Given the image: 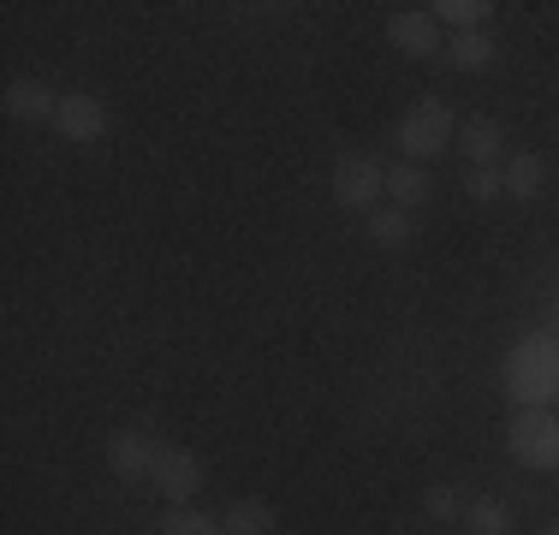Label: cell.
I'll use <instances>...</instances> for the list:
<instances>
[{
  "instance_id": "6da1fadb",
  "label": "cell",
  "mask_w": 559,
  "mask_h": 535,
  "mask_svg": "<svg viewBox=\"0 0 559 535\" xmlns=\"http://www.w3.org/2000/svg\"><path fill=\"white\" fill-rule=\"evenodd\" d=\"M399 150H405L411 160H429V155H441L452 138H459V119H452V107L441 102V96H423L417 107H405V119H399Z\"/></svg>"
},
{
  "instance_id": "7a4b0ae2",
  "label": "cell",
  "mask_w": 559,
  "mask_h": 535,
  "mask_svg": "<svg viewBox=\"0 0 559 535\" xmlns=\"http://www.w3.org/2000/svg\"><path fill=\"white\" fill-rule=\"evenodd\" d=\"M381 197H388V167L369 150H345L334 160V203L352 214H376Z\"/></svg>"
},
{
  "instance_id": "3957f363",
  "label": "cell",
  "mask_w": 559,
  "mask_h": 535,
  "mask_svg": "<svg viewBox=\"0 0 559 535\" xmlns=\"http://www.w3.org/2000/svg\"><path fill=\"white\" fill-rule=\"evenodd\" d=\"M506 440H512L518 464H530V471H559V417L554 411H524Z\"/></svg>"
},
{
  "instance_id": "277c9868",
  "label": "cell",
  "mask_w": 559,
  "mask_h": 535,
  "mask_svg": "<svg viewBox=\"0 0 559 535\" xmlns=\"http://www.w3.org/2000/svg\"><path fill=\"white\" fill-rule=\"evenodd\" d=\"M512 387H518V399H530V405L559 399V357L548 352V340H530L524 352L512 357Z\"/></svg>"
},
{
  "instance_id": "5b68a950",
  "label": "cell",
  "mask_w": 559,
  "mask_h": 535,
  "mask_svg": "<svg viewBox=\"0 0 559 535\" xmlns=\"http://www.w3.org/2000/svg\"><path fill=\"white\" fill-rule=\"evenodd\" d=\"M162 452H167V447H155L143 428H119V435L108 440V464H114L119 482H150L155 464H162Z\"/></svg>"
},
{
  "instance_id": "8992f818",
  "label": "cell",
  "mask_w": 559,
  "mask_h": 535,
  "mask_svg": "<svg viewBox=\"0 0 559 535\" xmlns=\"http://www.w3.org/2000/svg\"><path fill=\"white\" fill-rule=\"evenodd\" d=\"M55 131L66 143H96L102 131H108V102L102 96H60V114H55Z\"/></svg>"
},
{
  "instance_id": "52a82bcc",
  "label": "cell",
  "mask_w": 559,
  "mask_h": 535,
  "mask_svg": "<svg viewBox=\"0 0 559 535\" xmlns=\"http://www.w3.org/2000/svg\"><path fill=\"white\" fill-rule=\"evenodd\" d=\"M150 482H155V488L167 494L173 506H185V500H191L197 488H203V459H197V452H185V447H167Z\"/></svg>"
},
{
  "instance_id": "ba28073f",
  "label": "cell",
  "mask_w": 559,
  "mask_h": 535,
  "mask_svg": "<svg viewBox=\"0 0 559 535\" xmlns=\"http://www.w3.org/2000/svg\"><path fill=\"white\" fill-rule=\"evenodd\" d=\"M388 43L399 48V54H411V60H429L435 48H441V24L429 19V7H411V12H393L388 19Z\"/></svg>"
},
{
  "instance_id": "9c48e42d",
  "label": "cell",
  "mask_w": 559,
  "mask_h": 535,
  "mask_svg": "<svg viewBox=\"0 0 559 535\" xmlns=\"http://www.w3.org/2000/svg\"><path fill=\"white\" fill-rule=\"evenodd\" d=\"M7 114L19 119V126H55V114H60V96L48 84H36V78H12L7 84Z\"/></svg>"
},
{
  "instance_id": "30bf717a",
  "label": "cell",
  "mask_w": 559,
  "mask_h": 535,
  "mask_svg": "<svg viewBox=\"0 0 559 535\" xmlns=\"http://www.w3.org/2000/svg\"><path fill=\"white\" fill-rule=\"evenodd\" d=\"M452 143L464 150V160H471V167H495V160L506 155V131H500V119H488V114H471Z\"/></svg>"
},
{
  "instance_id": "8fae6325",
  "label": "cell",
  "mask_w": 559,
  "mask_h": 535,
  "mask_svg": "<svg viewBox=\"0 0 559 535\" xmlns=\"http://www.w3.org/2000/svg\"><path fill=\"white\" fill-rule=\"evenodd\" d=\"M274 506L269 500H257V494H245V500H233L226 506V518H221V535H274Z\"/></svg>"
},
{
  "instance_id": "7c38bea8",
  "label": "cell",
  "mask_w": 559,
  "mask_h": 535,
  "mask_svg": "<svg viewBox=\"0 0 559 535\" xmlns=\"http://www.w3.org/2000/svg\"><path fill=\"white\" fill-rule=\"evenodd\" d=\"M506 197H512V203H536L542 197V179H548V173H542V155H530V150H512V160H506Z\"/></svg>"
},
{
  "instance_id": "4fadbf2b",
  "label": "cell",
  "mask_w": 559,
  "mask_h": 535,
  "mask_svg": "<svg viewBox=\"0 0 559 535\" xmlns=\"http://www.w3.org/2000/svg\"><path fill=\"white\" fill-rule=\"evenodd\" d=\"M429 173L417 167V160H399V167H388V197H393V209H417V203H429Z\"/></svg>"
},
{
  "instance_id": "5bb4252c",
  "label": "cell",
  "mask_w": 559,
  "mask_h": 535,
  "mask_svg": "<svg viewBox=\"0 0 559 535\" xmlns=\"http://www.w3.org/2000/svg\"><path fill=\"white\" fill-rule=\"evenodd\" d=\"M447 66H459V72H488V66H495V36H488V31H464V36H452Z\"/></svg>"
},
{
  "instance_id": "9a60e30c",
  "label": "cell",
  "mask_w": 559,
  "mask_h": 535,
  "mask_svg": "<svg viewBox=\"0 0 559 535\" xmlns=\"http://www.w3.org/2000/svg\"><path fill=\"white\" fill-rule=\"evenodd\" d=\"M464 535H512V506L506 500H471L464 506Z\"/></svg>"
},
{
  "instance_id": "2e32d148",
  "label": "cell",
  "mask_w": 559,
  "mask_h": 535,
  "mask_svg": "<svg viewBox=\"0 0 559 535\" xmlns=\"http://www.w3.org/2000/svg\"><path fill=\"white\" fill-rule=\"evenodd\" d=\"M488 12H495V7H488V0H435V7H429V19H447L452 24V31H483V24H488Z\"/></svg>"
},
{
  "instance_id": "e0dca14e",
  "label": "cell",
  "mask_w": 559,
  "mask_h": 535,
  "mask_svg": "<svg viewBox=\"0 0 559 535\" xmlns=\"http://www.w3.org/2000/svg\"><path fill=\"white\" fill-rule=\"evenodd\" d=\"M369 238H376V245H388V250L411 245V214L405 209H376V214H369Z\"/></svg>"
},
{
  "instance_id": "ac0fdd59",
  "label": "cell",
  "mask_w": 559,
  "mask_h": 535,
  "mask_svg": "<svg viewBox=\"0 0 559 535\" xmlns=\"http://www.w3.org/2000/svg\"><path fill=\"white\" fill-rule=\"evenodd\" d=\"M162 535H221V518L191 512V506H173L167 524H162Z\"/></svg>"
},
{
  "instance_id": "d6986e66",
  "label": "cell",
  "mask_w": 559,
  "mask_h": 535,
  "mask_svg": "<svg viewBox=\"0 0 559 535\" xmlns=\"http://www.w3.org/2000/svg\"><path fill=\"white\" fill-rule=\"evenodd\" d=\"M423 512H429L435 524H452V518H464V506H459V488H447V482H435V488L423 494Z\"/></svg>"
},
{
  "instance_id": "ffe728a7",
  "label": "cell",
  "mask_w": 559,
  "mask_h": 535,
  "mask_svg": "<svg viewBox=\"0 0 559 535\" xmlns=\"http://www.w3.org/2000/svg\"><path fill=\"white\" fill-rule=\"evenodd\" d=\"M500 191H506V179L495 167H471V197L476 203H488V197H500Z\"/></svg>"
},
{
  "instance_id": "44dd1931",
  "label": "cell",
  "mask_w": 559,
  "mask_h": 535,
  "mask_svg": "<svg viewBox=\"0 0 559 535\" xmlns=\"http://www.w3.org/2000/svg\"><path fill=\"white\" fill-rule=\"evenodd\" d=\"M548 535H559V524H554V530H548Z\"/></svg>"
}]
</instances>
